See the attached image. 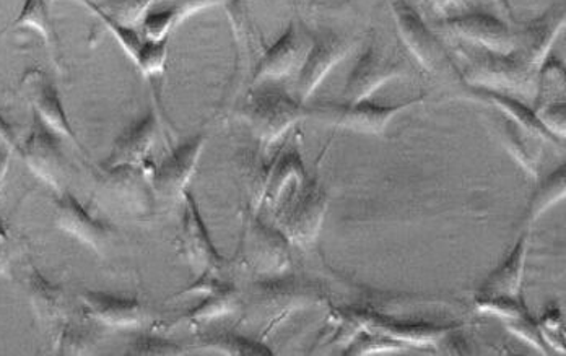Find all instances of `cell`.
<instances>
[{
    "instance_id": "ffe728a7",
    "label": "cell",
    "mask_w": 566,
    "mask_h": 356,
    "mask_svg": "<svg viewBox=\"0 0 566 356\" xmlns=\"http://www.w3.org/2000/svg\"><path fill=\"white\" fill-rule=\"evenodd\" d=\"M471 92L475 98L496 106L506 117L520 124L523 129H526L527 133L533 134V136L544 138V140L547 142H554V144L557 145L564 142L542 123L541 117L537 116L536 109L530 108V106L521 103L520 100L513 98V96L506 95V93L503 92L479 88V86H472Z\"/></svg>"
},
{
    "instance_id": "2e32d148",
    "label": "cell",
    "mask_w": 566,
    "mask_h": 356,
    "mask_svg": "<svg viewBox=\"0 0 566 356\" xmlns=\"http://www.w3.org/2000/svg\"><path fill=\"white\" fill-rule=\"evenodd\" d=\"M306 41L295 23H290L281 38L265 51L255 65L253 83L277 81L289 75L306 54Z\"/></svg>"
},
{
    "instance_id": "484cf974",
    "label": "cell",
    "mask_w": 566,
    "mask_h": 356,
    "mask_svg": "<svg viewBox=\"0 0 566 356\" xmlns=\"http://www.w3.org/2000/svg\"><path fill=\"white\" fill-rule=\"evenodd\" d=\"M565 176V166H562V168L555 169L544 182L538 185L537 191L534 192L533 200H531L530 209H527V220H537L548 207L564 199L566 189Z\"/></svg>"
},
{
    "instance_id": "7402d4cb",
    "label": "cell",
    "mask_w": 566,
    "mask_h": 356,
    "mask_svg": "<svg viewBox=\"0 0 566 356\" xmlns=\"http://www.w3.org/2000/svg\"><path fill=\"white\" fill-rule=\"evenodd\" d=\"M293 181L300 182V185L306 181L305 165H303L302 155L296 148L283 151L272 166L268 182H265V202L275 206L281 200L286 186L292 185Z\"/></svg>"
},
{
    "instance_id": "44dd1931",
    "label": "cell",
    "mask_w": 566,
    "mask_h": 356,
    "mask_svg": "<svg viewBox=\"0 0 566 356\" xmlns=\"http://www.w3.org/2000/svg\"><path fill=\"white\" fill-rule=\"evenodd\" d=\"M248 248L251 262L261 271H281L289 261L285 240L265 227H255Z\"/></svg>"
},
{
    "instance_id": "8fae6325",
    "label": "cell",
    "mask_w": 566,
    "mask_h": 356,
    "mask_svg": "<svg viewBox=\"0 0 566 356\" xmlns=\"http://www.w3.org/2000/svg\"><path fill=\"white\" fill-rule=\"evenodd\" d=\"M88 9L98 15V19L108 27L117 43L120 44L127 55L139 65L145 75L161 74L167 62L168 40H148L144 33L134 27L124 25L109 17L98 3L92 0H82Z\"/></svg>"
},
{
    "instance_id": "d4e9b609",
    "label": "cell",
    "mask_w": 566,
    "mask_h": 356,
    "mask_svg": "<svg viewBox=\"0 0 566 356\" xmlns=\"http://www.w3.org/2000/svg\"><path fill=\"white\" fill-rule=\"evenodd\" d=\"M13 28H31L38 31L44 40L48 50L54 51L57 46L56 31L51 22L50 9L46 0H25L19 19L12 23Z\"/></svg>"
},
{
    "instance_id": "ac0fdd59",
    "label": "cell",
    "mask_w": 566,
    "mask_h": 356,
    "mask_svg": "<svg viewBox=\"0 0 566 356\" xmlns=\"http://www.w3.org/2000/svg\"><path fill=\"white\" fill-rule=\"evenodd\" d=\"M90 316L102 324L119 329H133L145 321L144 307L137 300L119 299L106 293L85 292L82 295Z\"/></svg>"
},
{
    "instance_id": "e575fe53",
    "label": "cell",
    "mask_w": 566,
    "mask_h": 356,
    "mask_svg": "<svg viewBox=\"0 0 566 356\" xmlns=\"http://www.w3.org/2000/svg\"><path fill=\"white\" fill-rule=\"evenodd\" d=\"M2 33H3V31H0V34H2Z\"/></svg>"
},
{
    "instance_id": "7a4b0ae2",
    "label": "cell",
    "mask_w": 566,
    "mask_h": 356,
    "mask_svg": "<svg viewBox=\"0 0 566 356\" xmlns=\"http://www.w3.org/2000/svg\"><path fill=\"white\" fill-rule=\"evenodd\" d=\"M244 114L258 140L272 145L303 117L312 116V109L281 90H264L254 96Z\"/></svg>"
},
{
    "instance_id": "9a60e30c",
    "label": "cell",
    "mask_w": 566,
    "mask_h": 356,
    "mask_svg": "<svg viewBox=\"0 0 566 356\" xmlns=\"http://www.w3.org/2000/svg\"><path fill=\"white\" fill-rule=\"evenodd\" d=\"M565 27V3H555L530 23L523 33L520 57L533 71L547 61L552 46Z\"/></svg>"
},
{
    "instance_id": "d6a6232c",
    "label": "cell",
    "mask_w": 566,
    "mask_h": 356,
    "mask_svg": "<svg viewBox=\"0 0 566 356\" xmlns=\"http://www.w3.org/2000/svg\"><path fill=\"white\" fill-rule=\"evenodd\" d=\"M10 154H12V150L0 140V191H2L7 172H9Z\"/></svg>"
},
{
    "instance_id": "4dcf8cb0",
    "label": "cell",
    "mask_w": 566,
    "mask_h": 356,
    "mask_svg": "<svg viewBox=\"0 0 566 356\" xmlns=\"http://www.w3.org/2000/svg\"><path fill=\"white\" fill-rule=\"evenodd\" d=\"M12 272V248L10 240L2 230H0V275L9 276Z\"/></svg>"
},
{
    "instance_id": "f1b7e54d",
    "label": "cell",
    "mask_w": 566,
    "mask_h": 356,
    "mask_svg": "<svg viewBox=\"0 0 566 356\" xmlns=\"http://www.w3.org/2000/svg\"><path fill=\"white\" fill-rule=\"evenodd\" d=\"M175 25V13H172L170 6L165 7V9L164 7H158V9L151 7L142 20V33L148 40H167L168 31Z\"/></svg>"
},
{
    "instance_id": "1f68e13d",
    "label": "cell",
    "mask_w": 566,
    "mask_h": 356,
    "mask_svg": "<svg viewBox=\"0 0 566 356\" xmlns=\"http://www.w3.org/2000/svg\"><path fill=\"white\" fill-rule=\"evenodd\" d=\"M0 140L7 145L12 151H19L20 154V144L17 140L15 130L10 126L9 121L3 117V114L0 113Z\"/></svg>"
},
{
    "instance_id": "8992f818",
    "label": "cell",
    "mask_w": 566,
    "mask_h": 356,
    "mask_svg": "<svg viewBox=\"0 0 566 356\" xmlns=\"http://www.w3.org/2000/svg\"><path fill=\"white\" fill-rule=\"evenodd\" d=\"M403 74V61L391 51L371 44L348 74L344 96L347 102H364L385 83Z\"/></svg>"
},
{
    "instance_id": "3957f363",
    "label": "cell",
    "mask_w": 566,
    "mask_h": 356,
    "mask_svg": "<svg viewBox=\"0 0 566 356\" xmlns=\"http://www.w3.org/2000/svg\"><path fill=\"white\" fill-rule=\"evenodd\" d=\"M423 100L424 96H417V98L396 103V105H379V103H371L368 100L340 103V105L324 103V105H317L310 109H312V116L327 121V123L342 127V129L381 136L397 114L410 108V106L419 105Z\"/></svg>"
},
{
    "instance_id": "f546056e",
    "label": "cell",
    "mask_w": 566,
    "mask_h": 356,
    "mask_svg": "<svg viewBox=\"0 0 566 356\" xmlns=\"http://www.w3.org/2000/svg\"><path fill=\"white\" fill-rule=\"evenodd\" d=\"M223 2H228V0H170L168 6L171 7L176 25H178V23L185 22L188 17L195 15L199 10Z\"/></svg>"
},
{
    "instance_id": "5b68a950",
    "label": "cell",
    "mask_w": 566,
    "mask_h": 356,
    "mask_svg": "<svg viewBox=\"0 0 566 356\" xmlns=\"http://www.w3.org/2000/svg\"><path fill=\"white\" fill-rule=\"evenodd\" d=\"M56 133L44 126L34 116L31 133L25 144L20 145V155L31 172L57 192H64L65 161L61 140Z\"/></svg>"
},
{
    "instance_id": "836d02e7",
    "label": "cell",
    "mask_w": 566,
    "mask_h": 356,
    "mask_svg": "<svg viewBox=\"0 0 566 356\" xmlns=\"http://www.w3.org/2000/svg\"><path fill=\"white\" fill-rule=\"evenodd\" d=\"M433 3L441 13H454L464 9L468 2L465 0H433Z\"/></svg>"
},
{
    "instance_id": "30bf717a",
    "label": "cell",
    "mask_w": 566,
    "mask_h": 356,
    "mask_svg": "<svg viewBox=\"0 0 566 356\" xmlns=\"http://www.w3.org/2000/svg\"><path fill=\"white\" fill-rule=\"evenodd\" d=\"M22 92L29 100L34 116L40 117L44 126L50 127L59 137L69 138L78 148H82L81 142L75 136L74 127L69 123L56 85L43 71H38V69L27 71L22 78Z\"/></svg>"
},
{
    "instance_id": "7c38bea8",
    "label": "cell",
    "mask_w": 566,
    "mask_h": 356,
    "mask_svg": "<svg viewBox=\"0 0 566 356\" xmlns=\"http://www.w3.org/2000/svg\"><path fill=\"white\" fill-rule=\"evenodd\" d=\"M185 217H182L181 247L191 268L200 275L210 274L222 268L223 258L213 247L209 231L200 216L198 203L191 192L185 193Z\"/></svg>"
},
{
    "instance_id": "83f0119b",
    "label": "cell",
    "mask_w": 566,
    "mask_h": 356,
    "mask_svg": "<svg viewBox=\"0 0 566 356\" xmlns=\"http://www.w3.org/2000/svg\"><path fill=\"white\" fill-rule=\"evenodd\" d=\"M237 296L231 290H219L213 292L200 306L196 310L189 311L188 317L192 321H209L213 317L222 316V314L230 313L233 310Z\"/></svg>"
},
{
    "instance_id": "5bb4252c",
    "label": "cell",
    "mask_w": 566,
    "mask_h": 356,
    "mask_svg": "<svg viewBox=\"0 0 566 356\" xmlns=\"http://www.w3.org/2000/svg\"><path fill=\"white\" fill-rule=\"evenodd\" d=\"M59 230L71 234L85 247L103 251L108 243L109 230L102 221L93 219L88 210L72 193L61 192L56 199Z\"/></svg>"
},
{
    "instance_id": "6da1fadb",
    "label": "cell",
    "mask_w": 566,
    "mask_h": 356,
    "mask_svg": "<svg viewBox=\"0 0 566 356\" xmlns=\"http://www.w3.org/2000/svg\"><path fill=\"white\" fill-rule=\"evenodd\" d=\"M391 9L400 40L428 72L458 74V69L451 55L448 54L447 48L407 0H392Z\"/></svg>"
},
{
    "instance_id": "d6986e66",
    "label": "cell",
    "mask_w": 566,
    "mask_h": 356,
    "mask_svg": "<svg viewBox=\"0 0 566 356\" xmlns=\"http://www.w3.org/2000/svg\"><path fill=\"white\" fill-rule=\"evenodd\" d=\"M526 240V237L521 238L506 261L490 274L478 299H521V283L527 254Z\"/></svg>"
},
{
    "instance_id": "4316f807",
    "label": "cell",
    "mask_w": 566,
    "mask_h": 356,
    "mask_svg": "<svg viewBox=\"0 0 566 356\" xmlns=\"http://www.w3.org/2000/svg\"><path fill=\"white\" fill-rule=\"evenodd\" d=\"M158 0H106L102 9L124 25L136 27Z\"/></svg>"
},
{
    "instance_id": "cb8c5ba5",
    "label": "cell",
    "mask_w": 566,
    "mask_h": 356,
    "mask_svg": "<svg viewBox=\"0 0 566 356\" xmlns=\"http://www.w3.org/2000/svg\"><path fill=\"white\" fill-rule=\"evenodd\" d=\"M30 299L34 311L44 323H59L65 316V300L62 290L33 272L29 283Z\"/></svg>"
},
{
    "instance_id": "277c9868",
    "label": "cell",
    "mask_w": 566,
    "mask_h": 356,
    "mask_svg": "<svg viewBox=\"0 0 566 356\" xmlns=\"http://www.w3.org/2000/svg\"><path fill=\"white\" fill-rule=\"evenodd\" d=\"M469 83L495 92H523L533 88L534 71L516 54L482 53L469 57Z\"/></svg>"
},
{
    "instance_id": "ba28073f",
    "label": "cell",
    "mask_w": 566,
    "mask_h": 356,
    "mask_svg": "<svg viewBox=\"0 0 566 356\" xmlns=\"http://www.w3.org/2000/svg\"><path fill=\"white\" fill-rule=\"evenodd\" d=\"M352 43L339 34L327 33L314 38L312 48L306 51L300 69L296 95L300 103H306L316 92L317 86L324 82L331 71L344 61L350 51Z\"/></svg>"
},
{
    "instance_id": "9c48e42d",
    "label": "cell",
    "mask_w": 566,
    "mask_h": 356,
    "mask_svg": "<svg viewBox=\"0 0 566 356\" xmlns=\"http://www.w3.org/2000/svg\"><path fill=\"white\" fill-rule=\"evenodd\" d=\"M206 145V136L188 138L175 148L164 164L158 166L151 182L155 193L165 200H176L188 192L189 182L198 168L200 154Z\"/></svg>"
},
{
    "instance_id": "52a82bcc",
    "label": "cell",
    "mask_w": 566,
    "mask_h": 356,
    "mask_svg": "<svg viewBox=\"0 0 566 356\" xmlns=\"http://www.w3.org/2000/svg\"><path fill=\"white\" fill-rule=\"evenodd\" d=\"M443 23L455 36L489 53L509 55L517 51L516 34L492 13H455L444 19Z\"/></svg>"
},
{
    "instance_id": "4fadbf2b",
    "label": "cell",
    "mask_w": 566,
    "mask_h": 356,
    "mask_svg": "<svg viewBox=\"0 0 566 356\" xmlns=\"http://www.w3.org/2000/svg\"><path fill=\"white\" fill-rule=\"evenodd\" d=\"M326 210L327 193L317 182L306 185L285 219V233L289 240L296 247H310L323 227Z\"/></svg>"
},
{
    "instance_id": "e0dca14e",
    "label": "cell",
    "mask_w": 566,
    "mask_h": 356,
    "mask_svg": "<svg viewBox=\"0 0 566 356\" xmlns=\"http://www.w3.org/2000/svg\"><path fill=\"white\" fill-rule=\"evenodd\" d=\"M158 137L155 113H148L140 121L127 127L114 142L112 155L106 160L109 169L134 168L147 158Z\"/></svg>"
},
{
    "instance_id": "603a6c76",
    "label": "cell",
    "mask_w": 566,
    "mask_h": 356,
    "mask_svg": "<svg viewBox=\"0 0 566 356\" xmlns=\"http://www.w3.org/2000/svg\"><path fill=\"white\" fill-rule=\"evenodd\" d=\"M500 129H502L503 142H505L506 147H509L511 155L520 161L521 166L526 168V171L536 176L538 166H541V145L537 144L538 137L527 133L520 124L514 123V121H511L510 117L506 116Z\"/></svg>"
}]
</instances>
